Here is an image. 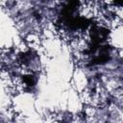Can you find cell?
I'll return each instance as SVG.
<instances>
[{
	"label": "cell",
	"mask_w": 123,
	"mask_h": 123,
	"mask_svg": "<svg viewBox=\"0 0 123 123\" xmlns=\"http://www.w3.org/2000/svg\"><path fill=\"white\" fill-rule=\"evenodd\" d=\"M23 81H24L26 86H28V87H30V88L33 87V86H35L36 84H37V78H36V76L33 75V74H29V75L24 76V77H23Z\"/></svg>",
	"instance_id": "6da1fadb"
}]
</instances>
